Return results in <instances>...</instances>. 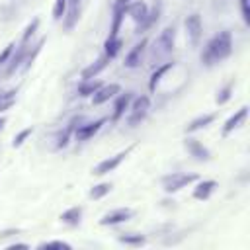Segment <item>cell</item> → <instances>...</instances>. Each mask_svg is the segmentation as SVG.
Segmentation results:
<instances>
[{
    "label": "cell",
    "mask_w": 250,
    "mask_h": 250,
    "mask_svg": "<svg viewBox=\"0 0 250 250\" xmlns=\"http://www.w3.org/2000/svg\"><path fill=\"white\" fill-rule=\"evenodd\" d=\"M232 53V35L230 31H221L213 39L207 41V45L201 51V62L205 66H213L221 61H225Z\"/></svg>",
    "instance_id": "6da1fadb"
},
{
    "label": "cell",
    "mask_w": 250,
    "mask_h": 250,
    "mask_svg": "<svg viewBox=\"0 0 250 250\" xmlns=\"http://www.w3.org/2000/svg\"><path fill=\"white\" fill-rule=\"evenodd\" d=\"M174 43H176V29L172 25H168L158 33V37L154 39V43L150 47V55H148L150 62H158V61L166 59L172 53Z\"/></svg>",
    "instance_id": "7a4b0ae2"
},
{
    "label": "cell",
    "mask_w": 250,
    "mask_h": 250,
    "mask_svg": "<svg viewBox=\"0 0 250 250\" xmlns=\"http://www.w3.org/2000/svg\"><path fill=\"white\" fill-rule=\"evenodd\" d=\"M148 109H150V98H148V96H137V98H133V102H131V105H129L127 123H129L131 127L139 125V123L146 117Z\"/></svg>",
    "instance_id": "3957f363"
},
{
    "label": "cell",
    "mask_w": 250,
    "mask_h": 250,
    "mask_svg": "<svg viewBox=\"0 0 250 250\" xmlns=\"http://www.w3.org/2000/svg\"><path fill=\"white\" fill-rule=\"evenodd\" d=\"M197 176L195 174H184V172H174V174H168L162 178V188L166 193H176L180 191L182 188L189 186L191 182H195Z\"/></svg>",
    "instance_id": "277c9868"
},
{
    "label": "cell",
    "mask_w": 250,
    "mask_h": 250,
    "mask_svg": "<svg viewBox=\"0 0 250 250\" xmlns=\"http://www.w3.org/2000/svg\"><path fill=\"white\" fill-rule=\"evenodd\" d=\"M186 33H188V39L193 47L199 45L201 35H203V23H201L199 14H189L186 18Z\"/></svg>",
    "instance_id": "5b68a950"
},
{
    "label": "cell",
    "mask_w": 250,
    "mask_h": 250,
    "mask_svg": "<svg viewBox=\"0 0 250 250\" xmlns=\"http://www.w3.org/2000/svg\"><path fill=\"white\" fill-rule=\"evenodd\" d=\"M131 150H133V146H129V148H125V150H121V152H117L115 156H109V158L102 160V162L94 168V174H96V176H104V174H107V172H113V170L121 164V160H123Z\"/></svg>",
    "instance_id": "8992f818"
},
{
    "label": "cell",
    "mask_w": 250,
    "mask_h": 250,
    "mask_svg": "<svg viewBox=\"0 0 250 250\" xmlns=\"http://www.w3.org/2000/svg\"><path fill=\"white\" fill-rule=\"evenodd\" d=\"M133 217V211L129 209V207H119V209H113V211H109V213H105L102 219H100V225H104V227H111V225H119V223H125V221H129Z\"/></svg>",
    "instance_id": "52a82bcc"
},
{
    "label": "cell",
    "mask_w": 250,
    "mask_h": 250,
    "mask_svg": "<svg viewBox=\"0 0 250 250\" xmlns=\"http://www.w3.org/2000/svg\"><path fill=\"white\" fill-rule=\"evenodd\" d=\"M104 123H105V119H98V121H90V123H82V125L78 123L76 129H74L76 141H88V139H92L102 129Z\"/></svg>",
    "instance_id": "ba28073f"
},
{
    "label": "cell",
    "mask_w": 250,
    "mask_h": 250,
    "mask_svg": "<svg viewBox=\"0 0 250 250\" xmlns=\"http://www.w3.org/2000/svg\"><path fill=\"white\" fill-rule=\"evenodd\" d=\"M125 12H127V14L131 16V20L137 23V29L143 27V23H145V20H146V16H148V8H146V4L141 2V0L133 2L131 6H125Z\"/></svg>",
    "instance_id": "9c48e42d"
},
{
    "label": "cell",
    "mask_w": 250,
    "mask_h": 250,
    "mask_svg": "<svg viewBox=\"0 0 250 250\" xmlns=\"http://www.w3.org/2000/svg\"><path fill=\"white\" fill-rule=\"evenodd\" d=\"M121 92V86L119 84H105V86H100L94 94H92V104L94 105H100V104H104V102H107V100H111L115 94H119Z\"/></svg>",
    "instance_id": "30bf717a"
},
{
    "label": "cell",
    "mask_w": 250,
    "mask_h": 250,
    "mask_svg": "<svg viewBox=\"0 0 250 250\" xmlns=\"http://www.w3.org/2000/svg\"><path fill=\"white\" fill-rule=\"evenodd\" d=\"M146 39H141V43H137L129 53H127V57H125V66L127 68H137V66H141V61H143V55H145V49H146Z\"/></svg>",
    "instance_id": "8fae6325"
},
{
    "label": "cell",
    "mask_w": 250,
    "mask_h": 250,
    "mask_svg": "<svg viewBox=\"0 0 250 250\" xmlns=\"http://www.w3.org/2000/svg\"><path fill=\"white\" fill-rule=\"evenodd\" d=\"M184 146H186V150H188L195 160H199V162H203V160H209V158H211L209 148H207V146H203L197 139H186Z\"/></svg>",
    "instance_id": "7c38bea8"
},
{
    "label": "cell",
    "mask_w": 250,
    "mask_h": 250,
    "mask_svg": "<svg viewBox=\"0 0 250 250\" xmlns=\"http://www.w3.org/2000/svg\"><path fill=\"white\" fill-rule=\"evenodd\" d=\"M246 117H248V107H246V105H242L234 115H230V117L225 121V125H223V137H227L230 131L238 129V127L246 121Z\"/></svg>",
    "instance_id": "4fadbf2b"
},
{
    "label": "cell",
    "mask_w": 250,
    "mask_h": 250,
    "mask_svg": "<svg viewBox=\"0 0 250 250\" xmlns=\"http://www.w3.org/2000/svg\"><path fill=\"white\" fill-rule=\"evenodd\" d=\"M107 57L104 55V57H100L96 62H92V64H88L84 70H82V80H92V78H96L105 66H107Z\"/></svg>",
    "instance_id": "5bb4252c"
},
{
    "label": "cell",
    "mask_w": 250,
    "mask_h": 250,
    "mask_svg": "<svg viewBox=\"0 0 250 250\" xmlns=\"http://www.w3.org/2000/svg\"><path fill=\"white\" fill-rule=\"evenodd\" d=\"M131 100H133L131 92H125V94H121V96L115 100V105H113V115H111V119H113V121H119V119L123 117L125 109H129V104H131Z\"/></svg>",
    "instance_id": "9a60e30c"
},
{
    "label": "cell",
    "mask_w": 250,
    "mask_h": 250,
    "mask_svg": "<svg viewBox=\"0 0 250 250\" xmlns=\"http://www.w3.org/2000/svg\"><path fill=\"white\" fill-rule=\"evenodd\" d=\"M80 4H82V0H68V8H66V14H64V25H66V29H72L74 23L78 21Z\"/></svg>",
    "instance_id": "2e32d148"
},
{
    "label": "cell",
    "mask_w": 250,
    "mask_h": 250,
    "mask_svg": "<svg viewBox=\"0 0 250 250\" xmlns=\"http://www.w3.org/2000/svg\"><path fill=\"white\" fill-rule=\"evenodd\" d=\"M215 188H217V182H215V180H203V182H199V184L195 186L193 197H195V199H207V197L215 191Z\"/></svg>",
    "instance_id": "e0dca14e"
},
{
    "label": "cell",
    "mask_w": 250,
    "mask_h": 250,
    "mask_svg": "<svg viewBox=\"0 0 250 250\" xmlns=\"http://www.w3.org/2000/svg\"><path fill=\"white\" fill-rule=\"evenodd\" d=\"M172 68H174V62H164V64L156 66V70L152 72V76H150V80H148V90H150V92H154V90H156V86L160 84L162 76H164L168 70H172Z\"/></svg>",
    "instance_id": "ac0fdd59"
},
{
    "label": "cell",
    "mask_w": 250,
    "mask_h": 250,
    "mask_svg": "<svg viewBox=\"0 0 250 250\" xmlns=\"http://www.w3.org/2000/svg\"><path fill=\"white\" fill-rule=\"evenodd\" d=\"M82 219V207H70L61 215V221L68 227H78Z\"/></svg>",
    "instance_id": "d6986e66"
},
{
    "label": "cell",
    "mask_w": 250,
    "mask_h": 250,
    "mask_svg": "<svg viewBox=\"0 0 250 250\" xmlns=\"http://www.w3.org/2000/svg\"><path fill=\"white\" fill-rule=\"evenodd\" d=\"M121 45H123L121 37H107L105 43H104V47H105V57H107V59H113V57L121 51Z\"/></svg>",
    "instance_id": "ffe728a7"
},
{
    "label": "cell",
    "mask_w": 250,
    "mask_h": 250,
    "mask_svg": "<svg viewBox=\"0 0 250 250\" xmlns=\"http://www.w3.org/2000/svg\"><path fill=\"white\" fill-rule=\"evenodd\" d=\"M213 119H215V113H205V115L193 119V121L186 127V131H188V133H193V131H197V129H201V127H207L209 123H213Z\"/></svg>",
    "instance_id": "44dd1931"
},
{
    "label": "cell",
    "mask_w": 250,
    "mask_h": 250,
    "mask_svg": "<svg viewBox=\"0 0 250 250\" xmlns=\"http://www.w3.org/2000/svg\"><path fill=\"white\" fill-rule=\"evenodd\" d=\"M102 86V82H98V80H82L80 84H78V94L82 96V98H86V96H92L98 88Z\"/></svg>",
    "instance_id": "7402d4cb"
},
{
    "label": "cell",
    "mask_w": 250,
    "mask_h": 250,
    "mask_svg": "<svg viewBox=\"0 0 250 250\" xmlns=\"http://www.w3.org/2000/svg\"><path fill=\"white\" fill-rule=\"evenodd\" d=\"M111 191V184H98V186H94L92 189H90V197L92 199H102L104 195H107Z\"/></svg>",
    "instance_id": "603a6c76"
},
{
    "label": "cell",
    "mask_w": 250,
    "mask_h": 250,
    "mask_svg": "<svg viewBox=\"0 0 250 250\" xmlns=\"http://www.w3.org/2000/svg\"><path fill=\"white\" fill-rule=\"evenodd\" d=\"M66 8H68V0H55V6H53V18L59 21L64 18L66 14Z\"/></svg>",
    "instance_id": "cb8c5ba5"
},
{
    "label": "cell",
    "mask_w": 250,
    "mask_h": 250,
    "mask_svg": "<svg viewBox=\"0 0 250 250\" xmlns=\"http://www.w3.org/2000/svg\"><path fill=\"white\" fill-rule=\"evenodd\" d=\"M119 242L129 244V246H141V244H145V236H141V234H121Z\"/></svg>",
    "instance_id": "d4e9b609"
},
{
    "label": "cell",
    "mask_w": 250,
    "mask_h": 250,
    "mask_svg": "<svg viewBox=\"0 0 250 250\" xmlns=\"http://www.w3.org/2000/svg\"><path fill=\"white\" fill-rule=\"evenodd\" d=\"M230 94H232V82L225 84V86H223V88L219 90V94H217V104H219V105H223L225 102H229Z\"/></svg>",
    "instance_id": "484cf974"
},
{
    "label": "cell",
    "mask_w": 250,
    "mask_h": 250,
    "mask_svg": "<svg viewBox=\"0 0 250 250\" xmlns=\"http://www.w3.org/2000/svg\"><path fill=\"white\" fill-rule=\"evenodd\" d=\"M31 133H33V129H31V127H25L23 131H20V133L14 137V141H12V146H14V148L21 146V145H23V141H25V139H27Z\"/></svg>",
    "instance_id": "4316f807"
},
{
    "label": "cell",
    "mask_w": 250,
    "mask_h": 250,
    "mask_svg": "<svg viewBox=\"0 0 250 250\" xmlns=\"http://www.w3.org/2000/svg\"><path fill=\"white\" fill-rule=\"evenodd\" d=\"M37 25H39V20L35 18L27 27H25V31H23V37H21V45H27V41H29V37L35 33V29H37Z\"/></svg>",
    "instance_id": "83f0119b"
},
{
    "label": "cell",
    "mask_w": 250,
    "mask_h": 250,
    "mask_svg": "<svg viewBox=\"0 0 250 250\" xmlns=\"http://www.w3.org/2000/svg\"><path fill=\"white\" fill-rule=\"evenodd\" d=\"M14 47H16V43H8V45L4 47V51L0 53V66L10 61V57H12V53H14Z\"/></svg>",
    "instance_id": "f1b7e54d"
},
{
    "label": "cell",
    "mask_w": 250,
    "mask_h": 250,
    "mask_svg": "<svg viewBox=\"0 0 250 250\" xmlns=\"http://www.w3.org/2000/svg\"><path fill=\"white\" fill-rule=\"evenodd\" d=\"M39 248H66V250H70V244L62 242V240H51V242H41Z\"/></svg>",
    "instance_id": "f546056e"
},
{
    "label": "cell",
    "mask_w": 250,
    "mask_h": 250,
    "mask_svg": "<svg viewBox=\"0 0 250 250\" xmlns=\"http://www.w3.org/2000/svg\"><path fill=\"white\" fill-rule=\"evenodd\" d=\"M240 12H242V20L248 25L250 23V10H248V0H240Z\"/></svg>",
    "instance_id": "4dcf8cb0"
},
{
    "label": "cell",
    "mask_w": 250,
    "mask_h": 250,
    "mask_svg": "<svg viewBox=\"0 0 250 250\" xmlns=\"http://www.w3.org/2000/svg\"><path fill=\"white\" fill-rule=\"evenodd\" d=\"M129 2H131V0H115V2H113V8H125Z\"/></svg>",
    "instance_id": "1f68e13d"
},
{
    "label": "cell",
    "mask_w": 250,
    "mask_h": 250,
    "mask_svg": "<svg viewBox=\"0 0 250 250\" xmlns=\"http://www.w3.org/2000/svg\"><path fill=\"white\" fill-rule=\"evenodd\" d=\"M10 248H27V244H20V242H16V244H12Z\"/></svg>",
    "instance_id": "d6a6232c"
},
{
    "label": "cell",
    "mask_w": 250,
    "mask_h": 250,
    "mask_svg": "<svg viewBox=\"0 0 250 250\" xmlns=\"http://www.w3.org/2000/svg\"><path fill=\"white\" fill-rule=\"evenodd\" d=\"M4 125H6V119H4V117H0V131L4 129Z\"/></svg>",
    "instance_id": "836d02e7"
}]
</instances>
